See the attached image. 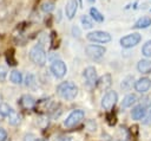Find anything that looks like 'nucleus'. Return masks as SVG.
Here are the masks:
<instances>
[{
	"label": "nucleus",
	"mask_w": 151,
	"mask_h": 141,
	"mask_svg": "<svg viewBox=\"0 0 151 141\" xmlns=\"http://www.w3.org/2000/svg\"><path fill=\"white\" fill-rule=\"evenodd\" d=\"M12 111H13V109L7 103H0V116L8 117Z\"/></svg>",
	"instance_id": "22"
},
{
	"label": "nucleus",
	"mask_w": 151,
	"mask_h": 141,
	"mask_svg": "<svg viewBox=\"0 0 151 141\" xmlns=\"http://www.w3.org/2000/svg\"><path fill=\"white\" fill-rule=\"evenodd\" d=\"M9 81L14 84H21L22 83V73L19 70H12L9 73Z\"/></svg>",
	"instance_id": "18"
},
{
	"label": "nucleus",
	"mask_w": 151,
	"mask_h": 141,
	"mask_svg": "<svg viewBox=\"0 0 151 141\" xmlns=\"http://www.w3.org/2000/svg\"><path fill=\"white\" fill-rule=\"evenodd\" d=\"M7 140V132L4 128H0V141H6Z\"/></svg>",
	"instance_id": "27"
},
{
	"label": "nucleus",
	"mask_w": 151,
	"mask_h": 141,
	"mask_svg": "<svg viewBox=\"0 0 151 141\" xmlns=\"http://www.w3.org/2000/svg\"><path fill=\"white\" fill-rule=\"evenodd\" d=\"M7 68L6 66H4V65H0V82H2V81H5V78H6V76H7Z\"/></svg>",
	"instance_id": "25"
},
{
	"label": "nucleus",
	"mask_w": 151,
	"mask_h": 141,
	"mask_svg": "<svg viewBox=\"0 0 151 141\" xmlns=\"http://www.w3.org/2000/svg\"><path fill=\"white\" fill-rule=\"evenodd\" d=\"M34 83V76L33 75H27V77H26V85L27 86H31L32 84Z\"/></svg>",
	"instance_id": "26"
},
{
	"label": "nucleus",
	"mask_w": 151,
	"mask_h": 141,
	"mask_svg": "<svg viewBox=\"0 0 151 141\" xmlns=\"http://www.w3.org/2000/svg\"><path fill=\"white\" fill-rule=\"evenodd\" d=\"M19 103L25 109H32L35 105V100L31 95H24V96H21Z\"/></svg>",
	"instance_id": "15"
},
{
	"label": "nucleus",
	"mask_w": 151,
	"mask_h": 141,
	"mask_svg": "<svg viewBox=\"0 0 151 141\" xmlns=\"http://www.w3.org/2000/svg\"><path fill=\"white\" fill-rule=\"evenodd\" d=\"M59 141H72V140H71V137H64V139H61Z\"/></svg>",
	"instance_id": "30"
},
{
	"label": "nucleus",
	"mask_w": 151,
	"mask_h": 141,
	"mask_svg": "<svg viewBox=\"0 0 151 141\" xmlns=\"http://www.w3.org/2000/svg\"><path fill=\"white\" fill-rule=\"evenodd\" d=\"M72 33H73V36H74V37H76V36H77V37H79L80 31H79V28H78L77 26H73V27H72Z\"/></svg>",
	"instance_id": "29"
},
{
	"label": "nucleus",
	"mask_w": 151,
	"mask_h": 141,
	"mask_svg": "<svg viewBox=\"0 0 151 141\" xmlns=\"http://www.w3.org/2000/svg\"><path fill=\"white\" fill-rule=\"evenodd\" d=\"M96 85L100 90H107L112 85V77H111V75L110 73H105L101 77H99L97 79V84Z\"/></svg>",
	"instance_id": "12"
},
{
	"label": "nucleus",
	"mask_w": 151,
	"mask_h": 141,
	"mask_svg": "<svg viewBox=\"0 0 151 141\" xmlns=\"http://www.w3.org/2000/svg\"><path fill=\"white\" fill-rule=\"evenodd\" d=\"M38 137H35L33 134H26L24 136V141H37Z\"/></svg>",
	"instance_id": "28"
},
{
	"label": "nucleus",
	"mask_w": 151,
	"mask_h": 141,
	"mask_svg": "<svg viewBox=\"0 0 151 141\" xmlns=\"http://www.w3.org/2000/svg\"><path fill=\"white\" fill-rule=\"evenodd\" d=\"M85 52L87 55V57H90L93 60H99L100 58L104 57L106 49L101 45H94V44H90L85 47Z\"/></svg>",
	"instance_id": "6"
},
{
	"label": "nucleus",
	"mask_w": 151,
	"mask_h": 141,
	"mask_svg": "<svg viewBox=\"0 0 151 141\" xmlns=\"http://www.w3.org/2000/svg\"><path fill=\"white\" fill-rule=\"evenodd\" d=\"M7 118H8V123L12 124V126H15V124H18V123L20 122V116H19L14 110L11 113V115H9Z\"/></svg>",
	"instance_id": "24"
},
{
	"label": "nucleus",
	"mask_w": 151,
	"mask_h": 141,
	"mask_svg": "<svg viewBox=\"0 0 151 141\" xmlns=\"http://www.w3.org/2000/svg\"><path fill=\"white\" fill-rule=\"evenodd\" d=\"M54 7H55L54 6V2L51 1V0H45V1H42L40 4V9L42 12H45V13H51L54 9Z\"/></svg>",
	"instance_id": "20"
},
{
	"label": "nucleus",
	"mask_w": 151,
	"mask_h": 141,
	"mask_svg": "<svg viewBox=\"0 0 151 141\" xmlns=\"http://www.w3.org/2000/svg\"><path fill=\"white\" fill-rule=\"evenodd\" d=\"M0 101H1V96H0Z\"/></svg>",
	"instance_id": "33"
},
{
	"label": "nucleus",
	"mask_w": 151,
	"mask_h": 141,
	"mask_svg": "<svg viewBox=\"0 0 151 141\" xmlns=\"http://www.w3.org/2000/svg\"><path fill=\"white\" fill-rule=\"evenodd\" d=\"M85 117V113L84 110H80V109H77V110H73L67 117L66 120L64 121V126L66 128H73L76 126H78Z\"/></svg>",
	"instance_id": "3"
},
{
	"label": "nucleus",
	"mask_w": 151,
	"mask_h": 141,
	"mask_svg": "<svg viewBox=\"0 0 151 141\" xmlns=\"http://www.w3.org/2000/svg\"><path fill=\"white\" fill-rule=\"evenodd\" d=\"M133 86H134L136 91H138L140 94H144V92L150 90V88H151V79L149 77H142L137 82H134Z\"/></svg>",
	"instance_id": "10"
},
{
	"label": "nucleus",
	"mask_w": 151,
	"mask_h": 141,
	"mask_svg": "<svg viewBox=\"0 0 151 141\" xmlns=\"http://www.w3.org/2000/svg\"><path fill=\"white\" fill-rule=\"evenodd\" d=\"M80 23H81L83 27H84V28H86V30H90V28H92V27H93L92 18H91V17H88V15H81V18H80Z\"/></svg>",
	"instance_id": "21"
},
{
	"label": "nucleus",
	"mask_w": 151,
	"mask_h": 141,
	"mask_svg": "<svg viewBox=\"0 0 151 141\" xmlns=\"http://www.w3.org/2000/svg\"><path fill=\"white\" fill-rule=\"evenodd\" d=\"M140 40H142V34H139L138 32H133V33L126 34L123 38H120L119 43H120L122 47H124V49H131V47L138 45L140 43Z\"/></svg>",
	"instance_id": "5"
},
{
	"label": "nucleus",
	"mask_w": 151,
	"mask_h": 141,
	"mask_svg": "<svg viewBox=\"0 0 151 141\" xmlns=\"http://www.w3.org/2000/svg\"><path fill=\"white\" fill-rule=\"evenodd\" d=\"M51 72L55 78H63L67 72V66L61 59H54L51 64Z\"/></svg>",
	"instance_id": "7"
},
{
	"label": "nucleus",
	"mask_w": 151,
	"mask_h": 141,
	"mask_svg": "<svg viewBox=\"0 0 151 141\" xmlns=\"http://www.w3.org/2000/svg\"><path fill=\"white\" fill-rule=\"evenodd\" d=\"M137 70L138 72L143 73V75H149L151 73V59H140L137 63Z\"/></svg>",
	"instance_id": "14"
},
{
	"label": "nucleus",
	"mask_w": 151,
	"mask_h": 141,
	"mask_svg": "<svg viewBox=\"0 0 151 141\" xmlns=\"http://www.w3.org/2000/svg\"><path fill=\"white\" fill-rule=\"evenodd\" d=\"M88 1V4H94L96 2V0H87Z\"/></svg>",
	"instance_id": "31"
},
{
	"label": "nucleus",
	"mask_w": 151,
	"mask_h": 141,
	"mask_svg": "<svg viewBox=\"0 0 151 141\" xmlns=\"http://www.w3.org/2000/svg\"><path fill=\"white\" fill-rule=\"evenodd\" d=\"M78 11V1L77 0H68L66 6H65V14L67 19H73L76 13Z\"/></svg>",
	"instance_id": "13"
},
{
	"label": "nucleus",
	"mask_w": 151,
	"mask_h": 141,
	"mask_svg": "<svg viewBox=\"0 0 151 141\" xmlns=\"http://www.w3.org/2000/svg\"><path fill=\"white\" fill-rule=\"evenodd\" d=\"M37 141H44V140H41V139H37Z\"/></svg>",
	"instance_id": "32"
},
{
	"label": "nucleus",
	"mask_w": 151,
	"mask_h": 141,
	"mask_svg": "<svg viewBox=\"0 0 151 141\" xmlns=\"http://www.w3.org/2000/svg\"><path fill=\"white\" fill-rule=\"evenodd\" d=\"M137 101H138V98H137V96H136L134 94H127V95L123 98V101H122V107H123V108H130V107H132Z\"/></svg>",
	"instance_id": "16"
},
{
	"label": "nucleus",
	"mask_w": 151,
	"mask_h": 141,
	"mask_svg": "<svg viewBox=\"0 0 151 141\" xmlns=\"http://www.w3.org/2000/svg\"><path fill=\"white\" fill-rule=\"evenodd\" d=\"M83 75H84V77H85V79H86V83H87L88 85L93 86V85L97 84V79H98V78H97V70H96L93 66H87V68L84 70Z\"/></svg>",
	"instance_id": "11"
},
{
	"label": "nucleus",
	"mask_w": 151,
	"mask_h": 141,
	"mask_svg": "<svg viewBox=\"0 0 151 141\" xmlns=\"http://www.w3.org/2000/svg\"><path fill=\"white\" fill-rule=\"evenodd\" d=\"M142 53L143 56H145L146 58H151V40H147L143 47H142Z\"/></svg>",
	"instance_id": "23"
},
{
	"label": "nucleus",
	"mask_w": 151,
	"mask_h": 141,
	"mask_svg": "<svg viewBox=\"0 0 151 141\" xmlns=\"http://www.w3.org/2000/svg\"><path fill=\"white\" fill-rule=\"evenodd\" d=\"M149 26H151V17H142L133 25V27L138 28V30L139 28H147Z\"/></svg>",
	"instance_id": "17"
},
{
	"label": "nucleus",
	"mask_w": 151,
	"mask_h": 141,
	"mask_svg": "<svg viewBox=\"0 0 151 141\" xmlns=\"http://www.w3.org/2000/svg\"><path fill=\"white\" fill-rule=\"evenodd\" d=\"M150 12H151V8H150Z\"/></svg>",
	"instance_id": "34"
},
{
	"label": "nucleus",
	"mask_w": 151,
	"mask_h": 141,
	"mask_svg": "<svg viewBox=\"0 0 151 141\" xmlns=\"http://www.w3.org/2000/svg\"><path fill=\"white\" fill-rule=\"evenodd\" d=\"M117 101H118V94L116 91H113V90L107 91L101 98V107L104 108V110L109 111L116 105Z\"/></svg>",
	"instance_id": "8"
},
{
	"label": "nucleus",
	"mask_w": 151,
	"mask_h": 141,
	"mask_svg": "<svg viewBox=\"0 0 151 141\" xmlns=\"http://www.w3.org/2000/svg\"><path fill=\"white\" fill-rule=\"evenodd\" d=\"M29 59L38 66H44L46 63V51L42 45L37 44L29 50Z\"/></svg>",
	"instance_id": "2"
},
{
	"label": "nucleus",
	"mask_w": 151,
	"mask_h": 141,
	"mask_svg": "<svg viewBox=\"0 0 151 141\" xmlns=\"http://www.w3.org/2000/svg\"><path fill=\"white\" fill-rule=\"evenodd\" d=\"M147 105L145 103H142V104H137L132 110H131V116L133 120L136 121H140L143 120L145 116H146V113H147Z\"/></svg>",
	"instance_id": "9"
},
{
	"label": "nucleus",
	"mask_w": 151,
	"mask_h": 141,
	"mask_svg": "<svg viewBox=\"0 0 151 141\" xmlns=\"http://www.w3.org/2000/svg\"><path fill=\"white\" fill-rule=\"evenodd\" d=\"M86 38L92 41V43H100V44H106V43H110L112 37L109 32H105V31H92L90 33L86 34Z\"/></svg>",
	"instance_id": "4"
},
{
	"label": "nucleus",
	"mask_w": 151,
	"mask_h": 141,
	"mask_svg": "<svg viewBox=\"0 0 151 141\" xmlns=\"http://www.w3.org/2000/svg\"><path fill=\"white\" fill-rule=\"evenodd\" d=\"M90 15H91V18L94 20V21H97V23H103L104 21V15L96 8V7H91L90 8Z\"/></svg>",
	"instance_id": "19"
},
{
	"label": "nucleus",
	"mask_w": 151,
	"mask_h": 141,
	"mask_svg": "<svg viewBox=\"0 0 151 141\" xmlns=\"http://www.w3.org/2000/svg\"><path fill=\"white\" fill-rule=\"evenodd\" d=\"M57 94L63 100L73 101L77 97V95H78V86L73 82H71V81L61 82L57 86Z\"/></svg>",
	"instance_id": "1"
}]
</instances>
